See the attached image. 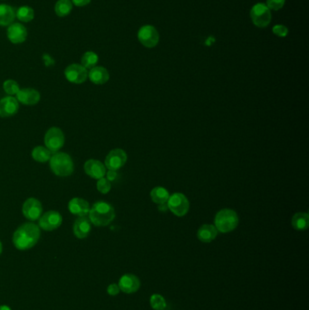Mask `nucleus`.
<instances>
[{
    "label": "nucleus",
    "instance_id": "obj_38",
    "mask_svg": "<svg viewBox=\"0 0 309 310\" xmlns=\"http://www.w3.org/2000/svg\"><path fill=\"white\" fill-rule=\"evenodd\" d=\"M0 310H11L10 306H8V305H1L0 306Z\"/></svg>",
    "mask_w": 309,
    "mask_h": 310
},
{
    "label": "nucleus",
    "instance_id": "obj_10",
    "mask_svg": "<svg viewBox=\"0 0 309 310\" xmlns=\"http://www.w3.org/2000/svg\"><path fill=\"white\" fill-rule=\"evenodd\" d=\"M126 152L122 149H114L108 153L105 158V167L111 171L121 169L126 164Z\"/></svg>",
    "mask_w": 309,
    "mask_h": 310
},
{
    "label": "nucleus",
    "instance_id": "obj_1",
    "mask_svg": "<svg viewBox=\"0 0 309 310\" xmlns=\"http://www.w3.org/2000/svg\"><path fill=\"white\" fill-rule=\"evenodd\" d=\"M40 228L35 223H25L15 231L13 243L19 250L33 248L40 238Z\"/></svg>",
    "mask_w": 309,
    "mask_h": 310
},
{
    "label": "nucleus",
    "instance_id": "obj_23",
    "mask_svg": "<svg viewBox=\"0 0 309 310\" xmlns=\"http://www.w3.org/2000/svg\"><path fill=\"white\" fill-rule=\"evenodd\" d=\"M309 216L305 212H298L292 218V226L296 230H304L308 228Z\"/></svg>",
    "mask_w": 309,
    "mask_h": 310
},
{
    "label": "nucleus",
    "instance_id": "obj_39",
    "mask_svg": "<svg viewBox=\"0 0 309 310\" xmlns=\"http://www.w3.org/2000/svg\"><path fill=\"white\" fill-rule=\"evenodd\" d=\"M2 252V243L0 242V254Z\"/></svg>",
    "mask_w": 309,
    "mask_h": 310
},
{
    "label": "nucleus",
    "instance_id": "obj_2",
    "mask_svg": "<svg viewBox=\"0 0 309 310\" xmlns=\"http://www.w3.org/2000/svg\"><path fill=\"white\" fill-rule=\"evenodd\" d=\"M88 214L91 223L98 227L109 225L115 218V212L112 205L103 202L94 203Z\"/></svg>",
    "mask_w": 309,
    "mask_h": 310
},
{
    "label": "nucleus",
    "instance_id": "obj_5",
    "mask_svg": "<svg viewBox=\"0 0 309 310\" xmlns=\"http://www.w3.org/2000/svg\"><path fill=\"white\" fill-rule=\"evenodd\" d=\"M250 18L252 22L258 28H266L271 21V12L264 3H258L253 6L250 10Z\"/></svg>",
    "mask_w": 309,
    "mask_h": 310
},
{
    "label": "nucleus",
    "instance_id": "obj_24",
    "mask_svg": "<svg viewBox=\"0 0 309 310\" xmlns=\"http://www.w3.org/2000/svg\"><path fill=\"white\" fill-rule=\"evenodd\" d=\"M16 18L24 23L31 22L35 18L34 10L29 6H22L16 11Z\"/></svg>",
    "mask_w": 309,
    "mask_h": 310
},
{
    "label": "nucleus",
    "instance_id": "obj_9",
    "mask_svg": "<svg viewBox=\"0 0 309 310\" xmlns=\"http://www.w3.org/2000/svg\"><path fill=\"white\" fill-rule=\"evenodd\" d=\"M138 39L145 47H154L159 43V33L152 26H143L138 32Z\"/></svg>",
    "mask_w": 309,
    "mask_h": 310
},
{
    "label": "nucleus",
    "instance_id": "obj_12",
    "mask_svg": "<svg viewBox=\"0 0 309 310\" xmlns=\"http://www.w3.org/2000/svg\"><path fill=\"white\" fill-rule=\"evenodd\" d=\"M63 218L59 212H47L39 219V227L44 230L52 231L58 229L62 224Z\"/></svg>",
    "mask_w": 309,
    "mask_h": 310
},
{
    "label": "nucleus",
    "instance_id": "obj_35",
    "mask_svg": "<svg viewBox=\"0 0 309 310\" xmlns=\"http://www.w3.org/2000/svg\"><path fill=\"white\" fill-rule=\"evenodd\" d=\"M71 1H72L73 5H75V7H79V8L88 5L91 2V0H71Z\"/></svg>",
    "mask_w": 309,
    "mask_h": 310
},
{
    "label": "nucleus",
    "instance_id": "obj_31",
    "mask_svg": "<svg viewBox=\"0 0 309 310\" xmlns=\"http://www.w3.org/2000/svg\"><path fill=\"white\" fill-rule=\"evenodd\" d=\"M111 187H112L111 183H110V181H108L107 179L104 178V177L99 179L98 182H97V190L100 193L106 194L110 192Z\"/></svg>",
    "mask_w": 309,
    "mask_h": 310
},
{
    "label": "nucleus",
    "instance_id": "obj_18",
    "mask_svg": "<svg viewBox=\"0 0 309 310\" xmlns=\"http://www.w3.org/2000/svg\"><path fill=\"white\" fill-rule=\"evenodd\" d=\"M17 99L26 105H35L40 100V94L33 88H24L19 90L17 94Z\"/></svg>",
    "mask_w": 309,
    "mask_h": 310
},
{
    "label": "nucleus",
    "instance_id": "obj_22",
    "mask_svg": "<svg viewBox=\"0 0 309 310\" xmlns=\"http://www.w3.org/2000/svg\"><path fill=\"white\" fill-rule=\"evenodd\" d=\"M16 10L11 6L0 4V26L8 27L14 23Z\"/></svg>",
    "mask_w": 309,
    "mask_h": 310
},
{
    "label": "nucleus",
    "instance_id": "obj_33",
    "mask_svg": "<svg viewBox=\"0 0 309 310\" xmlns=\"http://www.w3.org/2000/svg\"><path fill=\"white\" fill-rule=\"evenodd\" d=\"M267 8L270 10H279L285 5V0H267Z\"/></svg>",
    "mask_w": 309,
    "mask_h": 310
},
{
    "label": "nucleus",
    "instance_id": "obj_37",
    "mask_svg": "<svg viewBox=\"0 0 309 310\" xmlns=\"http://www.w3.org/2000/svg\"><path fill=\"white\" fill-rule=\"evenodd\" d=\"M158 209H159V211H161V212H167L169 210L168 206L166 204H160Z\"/></svg>",
    "mask_w": 309,
    "mask_h": 310
},
{
    "label": "nucleus",
    "instance_id": "obj_19",
    "mask_svg": "<svg viewBox=\"0 0 309 310\" xmlns=\"http://www.w3.org/2000/svg\"><path fill=\"white\" fill-rule=\"evenodd\" d=\"M74 234L78 239H84L89 235L91 231V221L86 217H79L74 223Z\"/></svg>",
    "mask_w": 309,
    "mask_h": 310
},
{
    "label": "nucleus",
    "instance_id": "obj_15",
    "mask_svg": "<svg viewBox=\"0 0 309 310\" xmlns=\"http://www.w3.org/2000/svg\"><path fill=\"white\" fill-rule=\"evenodd\" d=\"M19 104L18 99L13 96H7L0 100V117L7 118L13 116L19 111Z\"/></svg>",
    "mask_w": 309,
    "mask_h": 310
},
{
    "label": "nucleus",
    "instance_id": "obj_25",
    "mask_svg": "<svg viewBox=\"0 0 309 310\" xmlns=\"http://www.w3.org/2000/svg\"><path fill=\"white\" fill-rule=\"evenodd\" d=\"M150 198L152 202L157 204H165L168 202L170 194L166 189L163 187H156L150 192Z\"/></svg>",
    "mask_w": 309,
    "mask_h": 310
},
{
    "label": "nucleus",
    "instance_id": "obj_27",
    "mask_svg": "<svg viewBox=\"0 0 309 310\" xmlns=\"http://www.w3.org/2000/svg\"><path fill=\"white\" fill-rule=\"evenodd\" d=\"M73 10V3L71 0H58L55 6V11L58 17H66Z\"/></svg>",
    "mask_w": 309,
    "mask_h": 310
},
{
    "label": "nucleus",
    "instance_id": "obj_13",
    "mask_svg": "<svg viewBox=\"0 0 309 310\" xmlns=\"http://www.w3.org/2000/svg\"><path fill=\"white\" fill-rule=\"evenodd\" d=\"M7 36L10 42L15 45H19L27 40L28 30L23 24L12 23L8 29Z\"/></svg>",
    "mask_w": 309,
    "mask_h": 310
},
{
    "label": "nucleus",
    "instance_id": "obj_28",
    "mask_svg": "<svg viewBox=\"0 0 309 310\" xmlns=\"http://www.w3.org/2000/svg\"><path fill=\"white\" fill-rule=\"evenodd\" d=\"M98 56L94 52H85L81 58V65L86 69H92L98 63Z\"/></svg>",
    "mask_w": 309,
    "mask_h": 310
},
{
    "label": "nucleus",
    "instance_id": "obj_7",
    "mask_svg": "<svg viewBox=\"0 0 309 310\" xmlns=\"http://www.w3.org/2000/svg\"><path fill=\"white\" fill-rule=\"evenodd\" d=\"M45 144L51 152H57L65 144V135L61 129L52 127L45 135Z\"/></svg>",
    "mask_w": 309,
    "mask_h": 310
},
{
    "label": "nucleus",
    "instance_id": "obj_36",
    "mask_svg": "<svg viewBox=\"0 0 309 310\" xmlns=\"http://www.w3.org/2000/svg\"><path fill=\"white\" fill-rule=\"evenodd\" d=\"M107 180L108 181H113V180H115L116 177H117V174H116V171H111V170H109V172H108L107 174Z\"/></svg>",
    "mask_w": 309,
    "mask_h": 310
},
{
    "label": "nucleus",
    "instance_id": "obj_16",
    "mask_svg": "<svg viewBox=\"0 0 309 310\" xmlns=\"http://www.w3.org/2000/svg\"><path fill=\"white\" fill-rule=\"evenodd\" d=\"M84 172L91 178L96 180L103 178L106 174L105 166L100 161L97 160L87 161L84 164Z\"/></svg>",
    "mask_w": 309,
    "mask_h": 310
},
{
    "label": "nucleus",
    "instance_id": "obj_32",
    "mask_svg": "<svg viewBox=\"0 0 309 310\" xmlns=\"http://www.w3.org/2000/svg\"><path fill=\"white\" fill-rule=\"evenodd\" d=\"M272 31L276 37H279V38H286L288 34V29L283 25H276L272 29Z\"/></svg>",
    "mask_w": 309,
    "mask_h": 310
},
{
    "label": "nucleus",
    "instance_id": "obj_21",
    "mask_svg": "<svg viewBox=\"0 0 309 310\" xmlns=\"http://www.w3.org/2000/svg\"><path fill=\"white\" fill-rule=\"evenodd\" d=\"M217 235H218V230L216 229L215 226L211 225V224L202 225L197 233L198 239L203 243H210L212 240H215Z\"/></svg>",
    "mask_w": 309,
    "mask_h": 310
},
{
    "label": "nucleus",
    "instance_id": "obj_4",
    "mask_svg": "<svg viewBox=\"0 0 309 310\" xmlns=\"http://www.w3.org/2000/svg\"><path fill=\"white\" fill-rule=\"evenodd\" d=\"M215 228L222 233H228L234 230L239 224V217L237 213L229 209L221 210L215 217Z\"/></svg>",
    "mask_w": 309,
    "mask_h": 310
},
{
    "label": "nucleus",
    "instance_id": "obj_17",
    "mask_svg": "<svg viewBox=\"0 0 309 310\" xmlns=\"http://www.w3.org/2000/svg\"><path fill=\"white\" fill-rule=\"evenodd\" d=\"M68 209L72 214L79 217L86 216L90 212L89 203L82 198L72 199L68 204Z\"/></svg>",
    "mask_w": 309,
    "mask_h": 310
},
{
    "label": "nucleus",
    "instance_id": "obj_14",
    "mask_svg": "<svg viewBox=\"0 0 309 310\" xmlns=\"http://www.w3.org/2000/svg\"><path fill=\"white\" fill-rule=\"evenodd\" d=\"M118 286L120 287V290H122L126 294L135 293L140 288V279L133 274H124L120 278Z\"/></svg>",
    "mask_w": 309,
    "mask_h": 310
},
{
    "label": "nucleus",
    "instance_id": "obj_6",
    "mask_svg": "<svg viewBox=\"0 0 309 310\" xmlns=\"http://www.w3.org/2000/svg\"><path fill=\"white\" fill-rule=\"evenodd\" d=\"M167 203L169 210L178 217L186 215L190 209V202L186 196L182 193H174V195L170 196Z\"/></svg>",
    "mask_w": 309,
    "mask_h": 310
},
{
    "label": "nucleus",
    "instance_id": "obj_29",
    "mask_svg": "<svg viewBox=\"0 0 309 310\" xmlns=\"http://www.w3.org/2000/svg\"><path fill=\"white\" fill-rule=\"evenodd\" d=\"M150 306L154 310H164L167 306V303L164 296L160 294H153L150 298Z\"/></svg>",
    "mask_w": 309,
    "mask_h": 310
},
{
    "label": "nucleus",
    "instance_id": "obj_8",
    "mask_svg": "<svg viewBox=\"0 0 309 310\" xmlns=\"http://www.w3.org/2000/svg\"><path fill=\"white\" fill-rule=\"evenodd\" d=\"M65 75L67 80L73 84L80 85L84 83L88 77L87 69L79 64H72L65 70Z\"/></svg>",
    "mask_w": 309,
    "mask_h": 310
},
{
    "label": "nucleus",
    "instance_id": "obj_3",
    "mask_svg": "<svg viewBox=\"0 0 309 310\" xmlns=\"http://www.w3.org/2000/svg\"><path fill=\"white\" fill-rule=\"evenodd\" d=\"M50 168L54 174L60 177L70 176L74 172V163L70 155L65 152H55L49 160Z\"/></svg>",
    "mask_w": 309,
    "mask_h": 310
},
{
    "label": "nucleus",
    "instance_id": "obj_26",
    "mask_svg": "<svg viewBox=\"0 0 309 310\" xmlns=\"http://www.w3.org/2000/svg\"><path fill=\"white\" fill-rule=\"evenodd\" d=\"M52 152L44 146H38L35 147L32 150V157L35 161L38 163H47V161L50 160Z\"/></svg>",
    "mask_w": 309,
    "mask_h": 310
},
{
    "label": "nucleus",
    "instance_id": "obj_34",
    "mask_svg": "<svg viewBox=\"0 0 309 310\" xmlns=\"http://www.w3.org/2000/svg\"><path fill=\"white\" fill-rule=\"evenodd\" d=\"M120 290V287L118 286L117 284H111L110 286H108L107 292L109 295L111 296H116L119 294Z\"/></svg>",
    "mask_w": 309,
    "mask_h": 310
},
{
    "label": "nucleus",
    "instance_id": "obj_30",
    "mask_svg": "<svg viewBox=\"0 0 309 310\" xmlns=\"http://www.w3.org/2000/svg\"><path fill=\"white\" fill-rule=\"evenodd\" d=\"M3 88L5 90L7 94H10V95H13V94H17L19 93V85L16 81L14 80H7L4 82V85H3Z\"/></svg>",
    "mask_w": 309,
    "mask_h": 310
},
{
    "label": "nucleus",
    "instance_id": "obj_20",
    "mask_svg": "<svg viewBox=\"0 0 309 310\" xmlns=\"http://www.w3.org/2000/svg\"><path fill=\"white\" fill-rule=\"evenodd\" d=\"M88 77L91 82H93L95 85H103L107 83L110 75L108 71L103 66H94L92 69H90Z\"/></svg>",
    "mask_w": 309,
    "mask_h": 310
},
{
    "label": "nucleus",
    "instance_id": "obj_11",
    "mask_svg": "<svg viewBox=\"0 0 309 310\" xmlns=\"http://www.w3.org/2000/svg\"><path fill=\"white\" fill-rule=\"evenodd\" d=\"M22 212H23L24 216L29 221H37L42 215V204L38 199L29 198L24 202Z\"/></svg>",
    "mask_w": 309,
    "mask_h": 310
}]
</instances>
